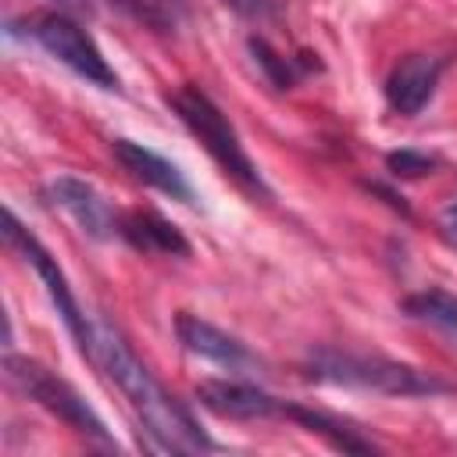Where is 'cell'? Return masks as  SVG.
<instances>
[{"instance_id": "obj_1", "label": "cell", "mask_w": 457, "mask_h": 457, "mask_svg": "<svg viewBox=\"0 0 457 457\" xmlns=\"http://www.w3.org/2000/svg\"><path fill=\"white\" fill-rule=\"evenodd\" d=\"M89 361H96L104 368V375L125 393V400L132 403L136 418L143 421V428L154 436V443L161 450H168V453L214 450V439L154 378V371L132 353V346L125 343V336L111 321H104V318L93 325V353H89Z\"/></svg>"}, {"instance_id": "obj_2", "label": "cell", "mask_w": 457, "mask_h": 457, "mask_svg": "<svg viewBox=\"0 0 457 457\" xmlns=\"http://www.w3.org/2000/svg\"><path fill=\"white\" fill-rule=\"evenodd\" d=\"M168 104H171V111L182 118V125L204 143V150L218 161V168H221L228 179H236L250 196L271 200V189H268L264 175L257 171V164L250 161V154L243 150L236 129L228 125V118L221 114V107H218L200 86H193V82L179 86L175 93H168Z\"/></svg>"}, {"instance_id": "obj_3", "label": "cell", "mask_w": 457, "mask_h": 457, "mask_svg": "<svg viewBox=\"0 0 457 457\" xmlns=\"http://www.w3.org/2000/svg\"><path fill=\"white\" fill-rule=\"evenodd\" d=\"M307 371L318 382L353 386V389H371V393H389V396H432V393L450 389L443 378L414 364L364 357V353H339V350H311Z\"/></svg>"}, {"instance_id": "obj_4", "label": "cell", "mask_w": 457, "mask_h": 457, "mask_svg": "<svg viewBox=\"0 0 457 457\" xmlns=\"http://www.w3.org/2000/svg\"><path fill=\"white\" fill-rule=\"evenodd\" d=\"M4 368H7V378H11L29 400H36L43 411H50L54 418H61L68 428H75L79 436H89V439H96V443H104V446H118V443L111 439L107 425L100 421V414L82 400V393H79L71 382H64L61 375H54L50 368H43L39 361L14 357V353L4 357Z\"/></svg>"}, {"instance_id": "obj_5", "label": "cell", "mask_w": 457, "mask_h": 457, "mask_svg": "<svg viewBox=\"0 0 457 457\" xmlns=\"http://www.w3.org/2000/svg\"><path fill=\"white\" fill-rule=\"evenodd\" d=\"M25 32L50 54L57 57L64 68H71L75 75H82L86 82H96L104 89H118V75L111 71L107 57L100 54V46L89 39V32L68 18V11H43L25 18Z\"/></svg>"}, {"instance_id": "obj_6", "label": "cell", "mask_w": 457, "mask_h": 457, "mask_svg": "<svg viewBox=\"0 0 457 457\" xmlns=\"http://www.w3.org/2000/svg\"><path fill=\"white\" fill-rule=\"evenodd\" d=\"M4 236H7V243L11 246H18L21 253H25V261L36 268V275L43 278V286H46V293H50V300H54V307H57V314H61V321L68 325V332H71V339L79 343V350L89 357L93 353V325L86 321V314H82V307L75 303V296H71V286H68V278H64V271L57 268V261L50 257V250L18 221V214L14 211H7L4 214Z\"/></svg>"}, {"instance_id": "obj_7", "label": "cell", "mask_w": 457, "mask_h": 457, "mask_svg": "<svg viewBox=\"0 0 457 457\" xmlns=\"http://www.w3.org/2000/svg\"><path fill=\"white\" fill-rule=\"evenodd\" d=\"M439 75H443V57H436V54L400 57L393 64L389 79H386V104L403 118L418 114L432 100V93L439 86Z\"/></svg>"}, {"instance_id": "obj_8", "label": "cell", "mask_w": 457, "mask_h": 457, "mask_svg": "<svg viewBox=\"0 0 457 457\" xmlns=\"http://www.w3.org/2000/svg\"><path fill=\"white\" fill-rule=\"evenodd\" d=\"M50 196L57 200V207H64V211L79 221V228H82L86 236L107 239V236L118 232V221H121V218H118L114 207L107 204V196H104L96 186H89L86 179L57 175V179L50 182Z\"/></svg>"}, {"instance_id": "obj_9", "label": "cell", "mask_w": 457, "mask_h": 457, "mask_svg": "<svg viewBox=\"0 0 457 457\" xmlns=\"http://www.w3.org/2000/svg\"><path fill=\"white\" fill-rule=\"evenodd\" d=\"M196 400L221 414V418H239V421H250V418H271V414H282V400H275L271 393H264L261 386L253 382H239V378H204L196 386Z\"/></svg>"}, {"instance_id": "obj_10", "label": "cell", "mask_w": 457, "mask_h": 457, "mask_svg": "<svg viewBox=\"0 0 457 457\" xmlns=\"http://www.w3.org/2000/svg\"><path fill=\"white\" fill-rule=\"evenodd\" d=\"M175 332H179V343L189 353H196L204 361H214V364H221L228 371H243V368H253L257 364V357L236 336L221 332L218 325H211V321H204V318H196L189 311H182L175 318Z\"/></svg>"}, {"instance_id": "obj_11", "label": "cell", "mask_w": 457, "mask_h": 457, "mask_svg": "<svg viewBox=\"0 0 457 457\" xmlns=\"http://www.w3.org/2000/svg\"><path fill=\"white\" fill-rule=\"evenodd\" d=\"M111 154L118 157V164H121L132 179H139V182H146V186H154V189H161V193H168V196H175V200L193 204V186H189L186 175H182L171 161H164L161 154H154V150H146L143 143H132V139H114V143H111Z\"/></svg>"}, {"instance_id": "obj_12", "label": "cell", "mask_w": 457, "mask_h": 457, "mask_svg": "<svg viewBox=\"0 0 457 457\" xmlns=\"http://www.w3.org/2000/svg\"><path fill=\"white\" fill-rule=\"evenodd\" d=\"M118 236H125L136 250H146V253H171V257L189 253L186 236L168 218H161L157 211H129L118 221Z\"/></svg>"}, {"instance_id": "obj_13", "label": "cell", "mask_w": 457, "mask_h": 457, "mask_svg": "<svg viewBox=\"0 0 457 457\" xmlns=\"http://www.w3.org/2000/svg\"><path fill=\"white\" fill-rule=\"evenodd\" d=\"M282 414L286 418H293V421H300L307 432H314V436H325L336 450H343V453H375L378 446L371 443V439H364L350 421H343V418H336V414H328V411H314V407H300V403H282Z\"/></svg>"}, {"instance_id": "obj_14", "label": "cell", "mask_w": 457, "mask_h": 457, "mask_svg": "<svg viewBox=\"0 0 457 457\" xmlns=\"http://www.w3.org/2000/svg\"><path fill=\"white\" fill-rule=\"evenodd\" d=\"M403 311L421 318V321H432V325H443V328H457V296H450L446 289L411 293L403 300Z\"/></svg>"}, {"instance_id": "obj_15", "label": "cell", "mask_w": 457, "mask_h": 457, "mask_svg": "<svg viewBox=\"0 0 457 457\" xmlns=\"http://www.w3.org/2000/svg\"><path fill=\"white\" fill-rule=\"evenodd\" d=\"M250 54H253V61L261 64V71L268 75V82H271L275 89H289V86L296 82V68H293V61L282 57L268 39L250 36Z\"/></svg>"}, {"instance_id": "obj_16", "label": "cell", "mask_w": 457, "mask_h": 457, "mask_svg": "<svg viewBox=\"0 0 457 457\" xmlns=\"http://www.w3.org/2000/svg\"><path fill=\"white\" fill-rule=\"evenodd\" d=\"M386 168H389L396 179H418V175H425V171L436 168V157L418 154V150H393V154L386 157Z\"/></svg>"}, {"instance_id": "obj_17", "label": "cell", "mask_w": 457, "mask_h": 457, "mask_svg": "<svg viewBox=\"0 0 457 457\" xmlns=\"http://www.w3.org/2000/svg\"><path fill=\"white\" fill-rule=\"evenodd\" d=\"M221 4L232 7L239 18H250V21H271L282 11V0H221Z\"/></svg>"}, {"instance_id": "obj_18", "label": "cell", "mask_w": 457, "mask_h": 457, "mask_svg": "<svg viewBox=\"0 0 457 457\" xmlns=\"http://www.w3.org/2000/svg\"><path fill=\"white\" fill-rule=\"evenodd\" d=\"M111 4H118L121 11H129L136 21H143V25H154V29H168L171 21H168V14L157 7V4H143V0H111Z\"/></svg>"}, {"instance_id": "obj_19", "label": "cell", "mask_w": 457, "mask_h": 457, "mask_svg": "<svg viewBox=\"0 0 457 457\" xmlns=\"http://www.w3.org/2000/svg\"><path fill=\"white\" fill-rule=\"evenodd\" d=\"M54 4H57V11H71V14H89L93 11L89 0H54Z\"/></svg>"}, {"instance_id": "obj_20", "label": "cell", "mask_w": 457, "mask_h": 457, "mask_svg": "<svg viewBox=\"0 0 457 457\" xmlns=\"http://www.w3.org/2000/svg\"><path fill=\"white\" fill-rule=\"evenodd\" d=\"M443 225L450 228V236H457V204H450V207L443 211Z\"/></svg>"}, {"instance_id": "obj_21", "label": "cell", "mask_w": 457, "mask_h": 457, "mask_svg": "<svg viewBox=\"0 0 457 457\" xmlns=\"http://www.w3.org/2000/svg\"><path fill=\"white\" fill-rule=\"evenodd\" d=\"M171 4H182V0H171Z\"/></svg>"}]
</instances>
